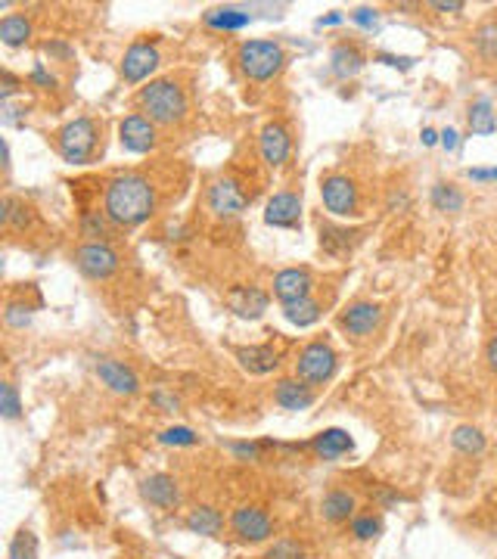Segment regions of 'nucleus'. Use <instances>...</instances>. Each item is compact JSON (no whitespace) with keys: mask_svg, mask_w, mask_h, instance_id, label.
Here are the masks:
<instances>
[{"mask_svg":"<svg viewBox=\"0 0 497 559\" xmlns=\"http://www.w3.org/2000/svg\"><path fill=\"white\" fill-rule=\"evenodd\" d=\"M103 212L116 227H140L156 212V190L144 174H118L106 187Z\"/></svg>","mask_w":497,"mask_h":559,"instance_id":"obj_1","label":"nucleus"},{"mask_svg":"<svg viewBox=\"0 0 497 559\" xmlns=\"http://www.w3.org/2000/svg\"><path fill=\"white\" fill-rule=\"evenodd\" d=\"M140 112L153 121V125H180L187 118V93L178 81L156 78L137 93Z\"/></svg>","mask_w":497,"mask_h":559,"instance_id":"obj_2","label":"nucleus"},{"mask_svg":"<svg viewBox=\"0 0 497 559\" xmlns=\"http://www.w3.org/2000/svg\"><path fill=\"white\" fill-rule=\"evenodd\" d=\"M237 63L248 81H271L286 66V50L277 40H246V44H240Z\"/></svg>","mask_w":497,"mask_h":559,"instance_id":"obj_3","label":"nucleus"},{"mask_svg":"<svg viewBox=\"0 0 497 559\" xmlns=\"http://www.w3.org/2000/svg\"><path fill=\"white\" fill-rule=\"evenodd\" d=\"M59 156H63L69 165H87L93 156V150H97V125H93V118H72L69 125L59 131Z\"/></svg>","mask_w":497,"mask_h":559,"instance_id":"obj_4","label":"nucleus"},{"mask_svg":"<svg viewBox=\"0 0 497 559\" xmlns=\"http://www.w3.org/2000/svg\"><path fill=\"white\" fill-rule=\"evenodd\" d=\"M336 367H339V358L327 342H308L299 352V361H295V380H301L305 386H324V382L333 380Z\"/></svg>","mask_w":497,"mask_h":559,"instance_id":"obj_5","label":"nucleus"},{"mask_svg":"<svg viewBox=\"0 0 497 559\" xmlns=\"http://www.w3.org/2000/svg\"><path fill=\"white\" fill-rule=\"evenodd\" d=\"M248 208V197L243 190V184L233 178H221L208 187V212L221 221H233L240 218Z\"/></svg>","mask_w":497,"mask_h":559,"instance_id":"obj_6","label":"nucleus"},{"mask_svg":"<svg viewBox=\"0 0 497 559\" xmlns=\"http://www.w3.org/2000/svg\"><path fill=\"white\" fill-rule=\"evenodd\" d=\"M320 199H324V208L336 218H352L358 212V187H354L352 178L345 174H330L320 184Z\"/></svg>","mask_w":497,"mask_h":559,"instance_id":"obj_7","label":"nucleus"},{"mask_svg":"<svg viewBox=\"0 0 497 559\" xmlns=\"http://www.w3.org/2000/svg\"><path fill=\"white\" fill-rule=\"evenodd\" d=\"M75 265L84 277L106 280L118 271V255L109 242H84V246H78V252H75Z\"/></svg>","mask_w":497,"mask_h":559,"instance_id":"obj_8","label":"nucleus"},{"mask_svg":"<svg viewBox=\"0 0 497 559\" xmlns=\"http://www.w3.org/2000/svg\"><path fill=\"white\" fill-rule=\"evenodd\" d=\"M231 528H233V535L246 544H261L274 535V522H271V516H267V510L255 507V503H243V507L233 510Z\"/></svg>","mask_w":497,"mask_h":559,"instance_id":"obj_9","label":"nucleus"},{"mask_svg":"<svg viewBox=\"0 0 497 559\" xmlns=\"http://www.w3.org/2000/svg\"><path fill=\"white\" fill-rule=\"evenodd\" d=\"M159 63H162L159 47L150 44V40H137V44L127 47L122 57V78L127 84H140V81H146L159 69Z\"/></svg>","mask_w":497,"mask_h":559,"instance_id":"obj_10","label":"nucleus"},{"mask_svg":"<svg viewBox=\"0 0 497 559\" xmlns=\"http://www.w3.org/2000/svg\"><path fill=\"white\" fill-rule=\"evenodd\" d=\"M118 140H122V146L127 153H134V156L153 153L156 150V125L144 112H131L118 125Z\"/></svg>","mask_w":497,"mask_h":559,"instance_id":"obj_11","label":"nucleus"},{"mask_svg":"<svg viewBox=\"0 0 497 559\" xmlns=\"http://www.w3.org/2000/svg\"><path fill=\"white\" fill-rule=\"evenodd\" d=\"M258 153H261V159H265V165L283 168L286 162H290V153H292L290 127L280 125V121H267L258 134Z\"/></svg>","mask_w":497,"mask_h":559,"instance_id":"obj_12","label":"nucleus"},{"mask_svg":"<svg viewBox=\"0 0 497 559\" xmlns=\"http://www.w3.org/2000/svg\"><path fill=\"white\" fill-rule=\"evenodd\" d=\"M265 224L280 231H295L301 224V197L299 193H274L265 205Z\"/></svg>","mask_w":497,"mask_h":559,"instance_id":"obj_13","label":"nucleus"},{"mask_svg":"<svg viewBox=\"0 0 497 559\" xmlns=\"http://www.w3.org/2000/svg\"><path fill=\"white\" fill-rule=\"evenodd\" d=\"M342 329H345L352 339H367L376 333V327L382 323V308L376 301H354L352 308L342 311Z\"/></svg>","mask_w":497,"mask_h":559,"instance_id":"obj_14","label":"nucleus"},{"mask_svg":"<svg viewBox=\"0 0 497 559\" xmlns=\"http://www.w3.org/2000/svg\"><path fill=\"white\" fill-rule=\"evenodd\" d=\"M97 376L109 392L116 395H137L140 392V380L127 363L116 358H100L97 361Z\"/></svg>","mask_w":497,"mask_h":559,"instance_id":"obj_15","label":"nucleus"},{"mask_svg":"<svg viewBox=\"0 0 497 559\" xmlns=\"http://www.w3.org/2000/svg\"><path fill=\"white\" fill-rule=\"evenodd\" d=\"M274 295L283 301H295V299H308L314 289V277L305 271V267H283L280 274H274Z\"/></svg>","mask_w":497,"mask_h":559,"instance_id":"obj_16","label":"nucleus"},{"mask_svg":"<svg viewBox=\"0 0 497 559\" xmlns=\"http://www.w3.org/2000/svg\"><path fill=\"white\" fill-rule=\"evenodd\" d=\"M140 497L159 510H171V507H178L180 491H178V482H174L168 473H156V476H146V479L140 482Z\"/></svg>","mask_w":497,"mask_h":559,"instance_id":"obj_17","label":"nucleus"},{"mask_svg":"<svg viewBox=\"0 0 497 559\" xmlns=\"http://www.w3.org/2000/svg\"><path fill=\"white\" fill-rule=\"evenodd\" d=\"M227 301H231L233 311L246 320H258L261 314L267 311V293H261V289H255V286H237Z\"/></svg>","mask_w":497,"mask_h":559,"instance_id":"obj_18","label":"nucleus"},{"mask_svg":"<svg viewBox=\"0 0 497 559\" xmlns=\"http://www.w3.org/2000/svg\"><path fill=\"white\" fill-rule=\"evenodd\" d=\"M274 401L283 410H308L314 404V392L301 380H280L274 389Z\"/></svg>","mask_w":497,"mask_h":559,"instance_id":"obj_19","label":"nucleus"},{"mask_svg":"<svg viewBox=\"0 0 497 559\" xmlns=\"http://www.w3.org/2000/svg\"><path fill=\"white\" fill-rule=\"evenodd\" d=\"M311 448H314V454H318L320 460H339L342 454L354 450V441H352V435H348L345 429H324L320 435H314Z\"/></svg>","mask_w":497,"mask_h":559,"instance_id":"obj_20","label":"nucleus"},{"mask_svg":"<svg viewBox=\"0 0 497 559\" xmlns=\"http://www.w3.org/2000/svg\"><path fill=\"white\" fill-rule=\"evenodd\" d=\"M237 361L243 363V370H248V373H255V376L271 373V370H277V363H280L277 352H274L271 345H248V348H240Z\"/></svg>","mask_w":497,"mask_h":559,"instance_id":"obj_21","label":"nucleus"},{"mask_svg":"<svg viewBox=\"0 0 497 559\" xmlns=\"http://www.w3.org/2000/svg\"><path fill=\"white\" fill-rule=\"evenodd\" d=\"M203 22L218 31H240L252 22V16L240 10V6H214V10H208L203 16Z\"/></svg>","mask_w":497,"mask_h":559,"instance_id":"obj_22","label":"nucleus"},{"mask_svg":"<svg viewBox=\"0 0 497 559\" xmlns=\"http://www.w3.org/2000/svg\"><path fill=\"white\" fill-rule=\"evenodd\" d=\"M354 510H358L354 494H348V491H342V488L330 491V494L324 497V503H320V513L330 522H348L354 516Z\"/></svg>","mask_w":497,"mask_h":559,"instance_id":"obj_23","label":"nucleus"},{"mask_svg":"<svg viewBox=\"0 0 497 559\" xmlns=\"http://www.w3.org/2000/svg\"><path fill=\"white\" fill-rule=\"evenodd\" d=\"M187 528H190L193 535L214 537L221 528H224V516L205 503V507H196V510H190V513H187Z\"/></svg>","mask_w":497,"mask_h":559,"instance_id":"obj_24","label":"nucleus"},{"mask_svg":"<svg viewBox=\"0 0 497 559\" xmlns=\"http://www.w3.org/2000/svg\"><path fill=\"white\" fill-rule=\"evenodd\" d=\"M466 121H469V131L479 134V137H485V134H494L497 131V112L492 106V100L479 97L473 106H469L466 112Z\"/></svg>","mask_w":497,"mask_h":559,"instance_id":"obj_25","label":"nucleus"},{"mask_svg":"<svg viewBox=\"0 0 497 559\" xmlns=\"http://www.w3.org/2000/svg\"><path fill=\"white\" fill-rule=\"evenodd\" d=\"M330 66L333 72L339 78H354L361 69H364V57H361L358 47H348V44H339L336 50L330 53Z\"/></svg>","mask_w":497,"mask_h":559,"instance_id":"obj_26","label":"nucleus"},{"mask_svg":"<svg viewBox=\"0 0 497 559\" xmlns=\"http://www.w3.org/2000/svg\"><path fill=\"white\" fill-rule=\"evenodd\" d=\"M429 199H432V205L445 214H457V212H463V205H466V197L460 193V187L445 184V180H439V184L432 187Z\"/></svg>","mask_w":497,"mask_h":559,"instance_id":"obj_27","label":"nucleus"},{"mask_svg":"<svg viewBox=\"0 0 497 559\" xmlns=\"http://www.w3.org/2000/svg\"><path fill=\"white\" fill-rule=\"evenodd\" d=\"M283 318L295 323V327H311L320 318V301H314L311 295L308 299H295V301H283Z\"/></svg>","mask_w":497,"mask_h":559,"instance_id":"obj_28","label":"nucleus"},{"mask_svg":"<svg viewBox=\"0 0 497 559\" xmlns=\"http://www.w3.org/2000/svg\"><path fill=\"white\" fill-rule=\"evenodd\" d=\"M473 47L485 63H497V19H488L473 31Z\"/></svg>","mask_w":497,"mask_h":559,"instance_id":"obj_29","label":"nucleus"},{"mask_svg":"<svg viewBox=\"0 0 497 559\" xmlns=\"http://www.w3.org/2000/svg\"><path fill=\"white\" fill-rule=\"evenodd\" d=\"M451 444L460 450V454L479 457L482 450H485V435H482V429H475V426H457L451 435Z\"/></svg>","mask_w":497,"mask_h":559,"instance_id":"obj_30","label":"nucleus"},{"mask_svg":"<svg viewBox=\"0 0 497 559\" xmlns=\"http://www.w3.org/2000/svg\"><path fill=\"white\" fill-rule=\"evenodd\" d=\"M29 38H31V22L25 16H6L0 22V40L6 47H22L29 44Z\"/></svg>","mask_w":497,"mask_h":559,"instance_id":"obj_31","label":"nucleus"},{"mask_svg":"<svg viewBox=\"0 0 497 559\" xmlns=\"http://www.w3.org/2000/svg\"><path fill=\"white\" fill-rule=\"evenodd\" d=\"M109 224L112 221L106 218V212H84L78 227H82V237H91V242H106L109 237Z\"/></svg>","mask_w":497,"mask_h":559,"instance_id":"obj_32","label":"nucleus"},{"mask_svg":"<svg viewBox=\"0 0 497 559\" xmlns=\"http://www.w3.org/2000/svg\"><path fill=\"white\" fill-rule=\"evenodd\" d=\"M0 414H4V420H19L22 416V401H19V392L13 382H0Z\"/></svg>","mask_w":497,"mask_h":559,"instance_id":"obj_33","label":"nucleus"},{"mask_svg":"<svg viewBox=\"0 0 497 559\" xmlns=\"http://www.w3.org/2000/svg\"><path fill=\"white\" fill-rule=\"evenodd\" d=\"M159 441L168 444V448H193V444H199V435L190 426H168L159 435Z\"/></svg>","mask_w":497,"mask_h":559,"instance_id":"obj_34","label":"nucleus"},{"mask_svg":"<svg viewBox=\"0 0 497 559\" xmlns=\"http://www.w3.org/2000/svg\"><path fill=\"white\" fill-rule=\"evenodd\" d=\"M10 559H38V537L22 528L10 544Z\"/></svg>","mask_w":497,"mask_h":559,"instance_id":"obj_35","label":"nucleus"},{"mask_svg":"<svg viewBox=\"0 0 497 559\" xmlns=\"http://www.w3.org/2000/svg\"><path fill=\"white\" fill-rule=\"evenodd\" d=\"M265 559H305V547L292 537H277V541L267 547Z\"/></svg>","mask_w":497,"mask_h":559,"instance_id":"obj_36","label":"nucleus"},{"mask_svg":"<svg viewBox=\"0 0 497 559\" xmlns=\"http://www.w3.org/2000/svg\"><path fill=\"white\" fill-rule=\"evenodd\" d=\"M267 448H274V441H233L231 454L237 457V460H261Z\"/></svg>","mask_w":497,"mask_h":559,"instance_id":"obj_37","label":"nucleus"},{"mask_svg":"<svg viewBox=\"0 0 497 559\" xmlns=\"http://www.w3.org/2000/svg\"><path fill=\"white\" fill-rule=\"evenodd\" d=\"M379 531H382V522L376 520V516H354L352 520V535L358 537V541H373Z\"/></svg>","mask_w":497,"mask_h":559,"instance_id":"obj_38","label":"nucleus"},{"mask_svg":"<svg viewBox=\"0 0 497 559\" xmlns=\"http://www.w3.org/2000/svg\"><path fill=\"white\" fill-rule=\"evenodd\" d=\"M4 212H0V221H4V224H25V221H29V208L22 205V202H16V199H10L6 197L4 199Z\"/></svg>","mask_w":497,"mask_h":559,"instance_id":"obj_39","label":"nucleus"},{"mask_svg":"<svg viewBox=\"0 0 497 559\" xmlns=\"http://www.w3.org/2000/svg\"><path fill=\"white\" fill-rule=\"evenodd\" d=\"M4 320H6V327H13V329H25V327H31V308L29 305H6V311H4Z\"/></svg>","mask_w":497,"mask_h":559,"instance_id":"obj_40","label":"nucleus"},{"mask_svg":"<svg viewBox=\"0 0 497 559\" xmlns=\"http://www.w3.org/2000/svg\"><path fill=\"white\" fill-rule=\"evenodd\" d=\"M352 22L361 25L364 31H373L376 25H379V13H376L373 6H358V10L352 13Z\"/></svg>","mask_w":497,"mask_h":559,"instance_id":"obj_41","label":"nucleus"},{"mask_svg":"<svg viewBox=\"0 0 497 559\" xmlns=\"http://www.w3.org/2000/svg\"><path fill=\"white\" fill-rule=\"evenodd\" d=\"M153 404H156L159 410H165V414H178L180 410V398L171 392H165V389H156V392H153Z\"/></svg>","mask_w":497,"mask_h":559,"instance_id":"obj_42","label":"nucleus"},{"mask_svg":"<svg viewBox=\"0 0 497 559\" xmlns=\"http://www.w3.org/2000/svg\"><path fill=\"white\" fill-rule=\"evenodd\" d=\"M44 53L50 59H59V63H65V59H72V53H75V50H72V47L65 44V40H47Z\"/></svg>","mask_w":497,"mask_h":559,"instance_id":"obj_43","label":"nucleus"},{"mask_svg":"<svg viewBox=\"0 0 497 559\" xmlns=\"http://www.w3.org/2000/svg\"><path fill=\"white\" fill-rule=\"evenodd\" d=\"M31 84H38V87H57V78L47 72V66L44 63H35V69H31Z\"/></svg>","mask_w":497,"mask_h":559,"instance_id":"obj_44","label":"nucleus"},{"mask_svg":"<svg viewBox=\"0 0 497 559\" xmlns=\"http://www.w3.org/2000/svg\"><path fill=\"white\" fill-rule=\"evenodd\" d=\"M376 63L395 66V69H411L414 59L411 57H395V53H376Z\"/></svg>","mask_w":497,"mask_h":559,"instance_id":"obj_45","label":"nucleus"},{"mask_svg":"<svg viewBox=\"0 0 497 559\" xmlns=\"http://www.w3.org/2000/svg\"><path fill=\"white\" fill-rule=\"evenodd\" d=\"M429 6L439 10V13H463V6L466 4H463V0H432Z\"/></svg>","mask_w":497,"mask_h":559,"instance_id":"obj_46","label":"nucleus"},{"mask_svg":"<svg viewBox=\"0 0 497 559\" xmlns=\"http://www.w3.org/2000/svg\"><path fill=\"white\" fill-rule=\"evenodd\" d=\"M439 144L445 146L448 153H454L457 146H460V134H457L454 127H445V131H441V137H439Z\"/></svg>","mask_w":497,"mask_h":559,"instance_id":"obj_47","label":"nucleus"},{"mask_svg":"<svg viewBox=\"0 0 497 559\" xmlns=\"http://www.w3.org/2000/svg\"><path fill=\"white\" fill-rule=\"evenodd\" d=\"M469 180H479V184L497 180V168H469Z\"/></svg>","mask_w":497,"mask_h":559,"instance_id":"obj_48","label":"nucleus"},{"mask_svg":"<svg viewBox=\"0 0 497 559\" xmlns=\"http://www.w3.org/2000/svg\"><path fill=\"white\" fill-rule=\"evenodd\" d=\"M485 361H488V367H492V373H497V336L492 342H488V348H485Z\"/></svg>","mask_w":497,"mask_h":559,"instance_id":"obj_49","label":"nucleus"},{"mask_svg":"<svg viewBox=\"0 0 497 559\" xmlns=\"http://www.w3.org/2000/svg\"><path fill=\"white\" fill-rule=\"evenodd\" d=\"M395 208H407V193H392L388 197V212H395Z\"/></svg>","mask_w":497,"mask_h":559,"instance_id":"obj_50","label":"nucleus"},{"mask_svg":"<svg viewBox=\"0 0 497 559\" xmlns=\"http://www.w3.org/2000/svg\"><path fill=\"white\" fill-rule=\"evenodd\" d=\"M439 137L441 134L435 131V127H423V146H435L439 144Z\"/></svg>","mask_w":497,"mask_h":559,"instance_id":"obj_51","label":"nucleus"},{"mask_svg":"<svg viewBox=\"0 0 497 559\" xmlns=\"http://www.w3.org/2000/svg\"><path fill=\"white\" fill-rule=\"evenodd\" d=\"M342 22V13H330V16H320L318 19V25L324 29V25H339Z\"/></svg>","mask_w":497,"mask_h":559,"instance_id":"obj_52","label":"nucleus"}]
</instances>
